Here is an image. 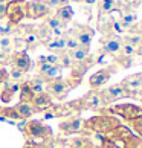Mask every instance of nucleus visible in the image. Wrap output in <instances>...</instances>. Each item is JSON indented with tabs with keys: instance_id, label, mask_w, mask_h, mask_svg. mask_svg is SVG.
<instances>
[{
	"instance_id": "f257e3e1",
	"label": "nucleus",
	"mask_w": 142,
	"mask_h": 148,
	"mask_svg": "<svg viewBox=\"0 0 142 148\" xmlns=\"http://www.w3.org/2000/svg\"><path fill=\"white\" fill-rule=\"evenodd\" d=\"M118 125H121V121H119L116 116L101 113L99 116H95V118H90V119L84 121L83 128L87 130V131H92V133L107 136L108 133H112Z\"/></svg>"
},
{
	"instance_id": "f03ea898",
	"label": "nucleus",
	"mask_w": 142,
	"mask_h": 148,
	"mask_svg": "<svg viewBox=\"0 0 142 148\" xmlns=\"http://www.w3.org/2000/svg\"><path fill=\"white\" fill-rule=\"evenodd\" d=\"M101 113L119 116V118L125 119L127 122H130V121L142 118V106H136V104H116V106L104 108Z\"/></svg>"
},
{
	"instance_id": "7ed1b4c3",
	"label": "nucleus",
	"mask_w": 142,
	"mask_h": 148,
	"mask_svg": "<svg viewBox=\"0 0 142 148\" xmlns=\"http://www.w3.org/2000/svg\"><path fill=\"white\" fill-rule=\"evenodd\" d=\"M99 95H101V98H102V101H104L106 107H110L113 102H116V101H119V99H124V98H133V96L122 87L121 83L113 84V86H110V87H106V89H99Z\"/></svg>"
},
{
	"instance_id": "20e7f679",
	"label": "nucleus",
	"mask_w": 142,
	"mask_h": 148,
	"mask_svg": "<svg viewBox=\"0 0 142 148\" xmlns=\"http://www.w3.org/2000/svg\"><path fill=\"white\" fill-rule=\"evenodd\" d=\"M118 69H119L118 64H112V66H107V67L95 72L89 78L90 90H99V89H102V86H104L107 81L112 78V75H115V73L118 72Z\"/></svg>"
},
{
	"instance_id": "39448f33",
	"label": "nucleus",
	"mask_w": 142,
	"mask_h": 148,
	"mask_svg": "<svg viewBox=\"0 0 142 148\" xmlns=\"http://www.w3.org/2000/svg\"><path fill=\"white\" fill-rule=\"evenodd\" d=\"M5 15L11 23H20L21 18L26 17V2L25 0H11L6 3Z\"/></svg>"
},
{
	"instance_id": "423d86ee",
	"label": "nucleus",
	"mask_w": 142,
	"mask_h": 148,
	"mask_svg": "<svg viewBox=\"0 0 142 148\" xmlns=\"http://www.w3.org/2000/svg\"><path fill=\"white\" fill-rule=\"evenodd\" d=\"M81 99V106H83V110H95V112H102L106 107L104 101L99 95V90H90L89 93H86Z\"/></svg>"
},
{
	"instance_id": "0eeeda50",
	"label": "nucleus",
	"mask_w": 142,
	"mask_h": 148,
	"mask_svg": "<svg viewBox=\"0 0 142 148\" xmlns=\"http://www.w3.org/2000/svg\"><path fill=\"white\" fill-rule=\"evenodd\" d=\"M75 87L70 81L66 79H54V81H49L47 86H46V90H47V95L49 96H54V98H58L61 99L69 93V90Z\"/></svg>"
},
{
	"instance_id": "6e6552de",
	"label": "nucleus",
	"mask_w": 142,
	"mask_h": 148,
	"mask_svg": "<svg viewBox=\"0 0 142 148\" xmlns=\"http://www.w3.org/2000/svg\"><path fill=\"white\" fill-rule=\"evenodd\" d=\"M101 45H102V53L112 55V57H118L121 53V49H122V38H119L115 34L104 35L101 38Z\"/></svg>"
},
{
	"instance_id": "1a4fd4ad",
	"label": "nucleus",
	"mask_w": 142,
	"mask_h": 148,
	"mask_svg": "<svg viewBox=\"0 0 142 148\" xmlns=\"http://www.w3.org/2000/svg\"><path fill=\"white\" fill-rule=\"evenodd\" d=\"M51 12V6L46 0H34L26 2V17L28 18H40Z\"/></svg>"
},
{
	"instance_id": "9d476101",
	"label": "nucleus",
	"mask_w": 142,
	"mask_h": 148,
	"mask_svg": "<svg viewBox=\"0 0 142 148\" xmlns=\"http://www.w3.org/2000/svg\"><path fill=\"white\" fill-rule=\"evenodd\" d=\"M121 84H122L124 89L134 98L139 92H142V73H134V75L125 76L121 81Z\"/></svg>"
},
{
	"instance_id": "9b49d317",
	"label": "nucleus",
	"mask_w": 142,
	"mask_h": 148,
	"mask_svg": "<svg viewBox=\"0 0 142 148\" xmlns=\"http://www.w3.org/2000/svg\"><path fill=\"white\" fill-rule=\"evenodd\" d=\"M38 73H40L43 81H54L60 78V73H61V69L60 66H54L49 63H41L38 64Z\"/></svg>"
},
{
	"instance_id": "f8f14e48",
	"label": "nucleus",
	"mask_w": 142,
	"mask_h": 148,
	"mask_svg": "<svg viewBox=\"0 0 142 148\" xmlns=\"http://www.w3.org/2000/svg\"><path fill=\"white\" fill-rule=\"evenodd\" d=\"M83 125H84V121L81 118H73V119L64 121V122L60 124V130L64 134H73V133H78L83 128Z\"/></svg>"
},
{
	"instance_id": "ddd939ff",
	"label": "nucleus",
	"mask_w": 142,
	"mask_h": 148,
	"mask_svg": "<svg viewBox=\"0 0 142 148\" xmlns=\"http://www.w3.org/2000/svg\"><path fill=\"white\" fill-rule=\"evenodd\" d=\"M11 63H12L14 69L21 70L23 73L28 72V70L31 69V60H29V57H28V53H26V52H19V53H15Z\"/></svg>"
},
{
	"instance_id": "4468645a",
	"label": "nucleus",
	"mask_w": 142,
	"mask_h": 148,
	"mask_svg": "<svg viewBox=\"0 0 142 148\" xmlns=\"http://www.w3.org/2000/svg\"><path fill=\"white\" fill-rule=\"evenodd\" d=\"M72 34L75 35L76 40H78L80 46H83V47H90L92 37H93V31H92V29H89L87 26H81L78 32L72 31Z\"/></svg>"
},
{
	"instance_id": "2eb2a0df",
	"label": "nucleus",
	"mask_w": 142,
	"mask_h": 148,
	"mask_svg": "<svg viewBox=\"0 0 142 148\" xmlns=\"http://www.w3.org/2000/svg\"><path fill=\"white\" fill-rule=\"evenodd\" d=\"M121 8L119 0H98V11H99V17L101 15H108L118 11Z\"/></svg>"
},
{
	"instance_id": "dca6fc26",
	"label": "nucleus",
	"mask_w": 142,
	"mask_h": 148,
	"mask_svg": "<svg viewBox=\"0 0 142 148\" xmlns=\"http://www.w3.org/2000/svg\"><path fill=\"white\" fill-rule=\"evenodd\" d=\"M28 133L32 136H51V128L40 121H31L28 124Z\"/></svg>"
},
{
	"instance_id": "f3484780",
	"label": "nucleus",
	"mask_w": 142,
	"mask_h": 148,
	"mask_svg": "<svg viewBox=\"0 0 142 148\" xmlns=\"http://www.w3.org/2000/svg\"><path fill=\"white\" fill-rule=\"evenodd\" d=\"M67 55H69V58H70V60H72V63L80 64V63H83V61H86V60L89 58L90 51H89V47H83V46H80V47L73 49V51H69Z\"/></svg>"
},
{
	"instance_id": "a211bd4d",
	"label": "nucleus",
	"mask_w": 142,
	"mask_h": 148,
	"mask_svg": "<svg viewBox=\"0 0 142 148\" xmlns=\"http://www.w3.org/2000/svg\"><path fill=\"white\" fill-rule=\"evenodd\" d=\"M32 104L35 106L37 110H47L49 107L52 106V98L47 95V93H38L34 96Z\"/></svg>"
},
{
	"instance_id": "6ab92c4d",
	"label": "nucleus",
	"mask_w": 142,
	"mask_h": 148,
	"mask_svg": "<svg viewBox=\"0 0 142 148\" xmlns=\"http://www.w3.org/2000/svg\"><path fill=\"white\" fill-rule=\"evenodd\" d=\"M15 108V113H17V116L19 119L21 121H25V119H29L32 116V113H34V110H31V106H29V102H20L17 107H14Z\"/></svg>"
},
{
	"instance_id": "aec40b11",
	"label": "nucleus",
	"mask_w": 142,
	"mask_h": 148,
	"mask_svg": "<svg viewBox=\"0 0 142 148\" xmlns=\"http://www.w3.org/2000/svg\"><path fill=\"white\" fill-rule=\"evenodd\" d=\"M57 17L61 20L64 25H66L67 21H70L72 17H73V9L70 8L69 5H66V6H60L58 11H57Z\"/></svg>"
},
{
	"instance_id": "412c9836",
	"label": "nucleus",
	"mask_w": 142,
	"mask_h": 148,
	"mask_svg": "<svg viewBox=\"0 0 142 148\" xmlns=\"http://www.w3.org/2000/svg\"><path fill=\"white\" fill-rule=\"evenodd\" d=\"M43 84H45V81L41 78H34L32 81L28 83V87L31 89V92L34 93V95H38V93H43Z\"/></svg>"
},
{
	"instance_id": "4be33fe9",
	"label": "nucleus",
	"mask_w": 142,
	"mask_h": 148,
	"mask_svg": "<svg viewBox=\"0 0 142 148\" xmlns=\"http://www.w3.org/2000/svg\"><path fill=\"white\" fill-rule=\"evenodd\" d=\"M115 58H116V64L121 66V67H124V69L132 67V64H133V57H127V55L119 53V55L115 57Z\"/></svg>"
},
{
	"instance_id": "5701e85b",
	"label": "nucleus",
	"mask_w": 142,
	"mask_h": 148,
	"mask_svg": "<svg viewBox=\"0 0 142 148\" xmlns=\"http://www.w3.org/2000/svg\"><path fill=\"white\" fill-rule=\"evenodd\" d=\"M46 23H47V28L52 29V31H55V29H63V28H64V23L57 17V15H55V17H49Z\"/></svg>"
},
{
	"instance_id": "b1692460",
	"label": "nucleus",
	"mask_w": 142,
	"mask_h": 148,
	"mask_svg": "<svg viewBox=\"0 0 142 148\" xmlns=\"http://www.w3.org/2000/svg\"><path fill=\"white\" fill-rule=\"evenodd\" d=\"M11 47H12V40H11L9 37H0V52L2 53H6L11 51Z\"/></svg>"
},
{
	"instance_id": "393cba45",
	"label": "nucleus",
	"mask_w": 142,
	"mask_h": 148,
	"mask_svg": "<svg viewBox=\"0 0 142 148\" xmlns=\"http://www.w3.org/2000/svg\"><path fill=\"white\" fill-rule=\"evenodd\" d=\"M34 96H35V95L31 92V89L28 87V84H25L23 89H21V102H32Z\"/></svg>"
},
{
	"instance_id": "a878e982",
	"label": "nucleus",
	"mask_w": 142,
	"mask_h": 148,
	"mask_svg": "<svg viewBox=\"0 0 142 148\" xmlns=\"http://www.w3.org/2000/svg\"><path fill=\"white\" fill-rule=\"evenodd\" d=\"M130 125H132V128L138 133V136L142 139V118H139V119H134V121H130L128 122Z\"/></svg>"
},
{
	"instance_id": "bb28decb",
	"label": "nucleus",
	"mask_w": 142,
	"mask_h": 148,
	"mask_svg": "<svg viewBox=\"0 0 142 148\" xmlns=\"http://www.w3.org/2000/svg\"><path fill=\"white\" fill-rule=\"evenodd\" d=\"M99 148H119L115 142H112L110 139H107V138H104V140H102V144L99 145Z\"/></svg>"
},
{
	"instance_id": "cd10ccee",
	"label": "nucleus",
	"mask_w": 142,
	"mask_h": 148,
	"mask_svg": "<svg viewBox=\"0 0 142 148\" xmlns=\"http://www.w3.org/2000/svg\"><path fill=\"white\" fill-rule=\"evenodd\" d=\"M11 32V25L8 23V25H0V35L2 37H5V35H8Z\"/></svg>"
},
{
	"instance_id": "c85d7f7f",
	"label": "nucleus",
	"mask_w": 142,
	"mask_h": 148,
	"mask_svg": "<svg viewBox=\"0 0 142 148\" xmlns=\"http://www.w3.org/2000/svg\"><path fill=\"white\" fill-rule=\"evenodd\" d=\"M23 75L25 73L21 72V70H17V69H12V70H11V73H9V76H11V78H14V79H20Z\"/></svg>"
},
{
	"instance_id": "c756f323",
	"label": "nucleus",
	"mask_w": 142,
	"mask_h": 148,
	"mask_svg": "<svg viewBox=\"0 0 142 148\" xmlns=\"http://www.w3.org/2000/svg\"><path fill=\"white\" fill-rule=\"evenodd\" d=\"M6 90H8V89H6ZM12 95H14V93H12V92H9V90H8L6 93L3 92V93H2V101H5V102L11 101V98H12Z\"/></svg>"
},
{
	"instance_id": "7c9ffc66",
	"label": "nucleus",
	"mask_w": 142,
	"mask_h": 148,
	"mask_svg": "<svg viewBox=\"0 0 142 148\" xmlns=\"http://www.w3.org/2000/svg\"><path fill=\"white\" fill-rule=\"evenodd\" d=\"M37 40H38V37L35 35V34H29L28 37H26V43H37Z\"/></svg>"
},
{
	"instance_id": "2f4dec72",
	"label": "nucleus",
	"mask_w": 142,
	"mask_h": 148,
	"mask_svg": "<svg viewBox=\"0 0 142 148\" xmlns=\"http://www.w3.org/2000/svg\"><path fill=\"white\" fill-rule=\"evenodd\" d=\"M8 78V73H6V70H3V69H0V83H3L5 79Z\"/></svg>"
},
{
	"instance_id": "473e14b6",
	"label": "nucleus",
	"mask_w": 142,
	"mask_h": 148,
	"mask_svg": "<svg viewBox=\"0 0 142 148\" xmlns=\"http://www.w3.org/2000/svg\"><path fill=\"white\" fill-rule=\"evenodd\" d=\"M5 11H6V5H5V3H0V18L5 17Z\"/></svg>"
},
{
	"instance_id": "72a5a7b5",
	"label": "nucleus",
	"mask_w": 142,
	"mask_h": 148,
	"mask_svg": "<svg viewBox=\"0 0 142 148\" xmlns=\"http://www.w3.org/2000/svg\"><path fill=\"white\" fill-rule=\"evenodd\" d=\"M47 5L49 6H58V0H47Z\"/></svg>"
},
{
	"instance_id": "f704fd0d",
	"label": "nucleus",
	"mask_w": 142,
	"mask_h": 148,
	"mask_svg": "<svg viewBox=\"0 0 142 148\" xmlns=\"http://www.w3.org/2000/svg\"><path fill=\"white\" fill-rule=\"evenodd\" d=\"M70 0H58V8L60 6H66V5H69Z\"/></svg>"
},
{
	"instance_id": "c9c22d12",
	"label": "nucleus",
	"mask_w": 142,
	"mask_h": 148,
	"mask_svg": "<svg viewBox=\"0 0 142 148\" xmlns=\"http://www.w3.org/2000/svg\"><path fill=\"white\" fill-rule=\"evenodd\" d=\"M81 2H84L86 5H93V3H96V0H81Z\"/></svg>"
},
{
	"instance_id": "e433bc0d",
	"label": "nucleus",
	"mask_w": 142,
	"mask_h": 148,
	"mask_svg": "<svg viewBox=\"0 0 142 148\" xmlns=\"http://www.w3.org/2000/svg\"><path fill=\"white\" fill-rule=\"evenodd\" d=\"M25 148H37V145H35V144H28Z\"/></svg>"
},
{
	"instance_id": "4c0bfd02",
	"label": "nucleus",
	"mask_w": 142,
	"mask_h": 148,
	"mask_svg": "<svg viewBox=\"0 0 142 148\" xmlns=\"http://www.w3.org/2000/svg\"><path fill=\"white\" fill-rule=\"evenodd\" d=\"M138 31H139V32H142V21H141L139 26H138Z\"/></svg>"
},
{
	"instance_id": "58836bf2",
	"label": "nucleus",
	"mask_w": 142,
	"mask_h": 148,
	"mask_svg": "<svg viewBox=\"0 0 142 148\" xmlns=\"http://www.w3.org/2000/svg\"><path fill=\"white\" fill-rule=\"evenodd\" d=\"M72 2H81V0H72Z\"/></svg>"
},
{
	"instance_id": "ea45409f",
	"label": "nucleus",
	"mask_w": 142,
	"mask_h": 148,
	"mask_svg": "<svg viewBox=\"0 0 142 148\" xmlns=\"http://www.w3.org/2000/svg\"><path fill=\"white\" fill-rule=\"evenodd\" d=\"M136 2H138V0H136Z\"/></svg>"
}]
</instances>
